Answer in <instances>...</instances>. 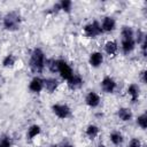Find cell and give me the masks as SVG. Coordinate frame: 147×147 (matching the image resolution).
I'll return each instance as SVG.
<instances>
[{"mask_svg":"<svg viewBox=\"0 0 147 147\" xmlns=\"http://www.w3.org/2000/svg\"><path fill=\"white\" fill-rule=\"evenodd\" d=\"M45 60H46V56L44 51L40 47H34L30 55V61H29L30 70L36 75L41 74L45 69Z\"/></svg>","mask_w":147,"mask_h":147,"instance_id":"obj_1","label":"cell"},{"mask_svg":"<svg viewBox=\"0 0 147 147\" xmlns=\"http://www.w3.org/2000/svg\"><path fill=\"white\" fill-rule=\"evenodd\" d=\"M21 22H22L21 14L17 10H11V11L7 13L2 20V24H3L5 30L10 31V32L17 31L21 26Z\"/></svg>","mask_w":147,"mask_h":147,"instance_id":"obj_2","label":"cell"},{"mask_svg":"<svg viewBox=\"0 0 147 147\" xmlns=\"http://www.w3.org/2000/svg\"><path fill=\"white\" fill-rule=\"evenodd\" d=\"M83 32H84V36L87 38H96L98 36L103 33L101 25L98 21H92V22L85 24L83 28Z\"/></svg>","mask_w":147,"mask_h":147,"instance_id":"obj_3","label":"cell"},{"mask_svg":"<svg viewBox=\"0 0 147 147\" xmlns=\"http://www.w3.org/2000/svg\"><path fill=\"white\" fill-rule=\"evenodd\" d=\"M52 111L60 119H67L71 116V108L65 103H54L52 106Z\"/></svg>","mask_w":147,"mask_h":147,"instance_id":"obj_4","label":"cell"},{"mask_svg":"<svg viewBox=\"0 0 147 147\" xmlns=\"http://www.w3.org/2000/svg\"><path fill=\"white\" fill-rule=\"evenodd\" d=\"M57 74L61 76L62 79H64L65 82L74 75V71L70 67V64L65 61V60H57Z\"/></svg>","mask_w":147,"mask_h":147,"instance_id":"obj_5","label":"cell"},{"mask_svg":"<svg viewBox=\"0 0 147 147\" xmlns=\"http://www.w3.org/2000/svg\"><path fill=\"white\" fill-rule=\"evenodd\" d=\"M100 86H101V90H102L105 93L110 94V93H114V92L116 91V88H117V83H116V80H115L113 77H110V76H105V77L101 79V82H100Z\"/></svg>","mask_w":147,"mask_h":147,"instance_id":"obj_6","label":"cell"},{"mask_svg":"<svg viewBox=\"0 0 147 147\" xmlns=\"http://www.w3.org/2000/svg\"><path fill=\"white\" fill-rule=\"evenodd\" d=\"M136 48L134 38H121V49L124 55L131 54Z\"/></svg>","mask_w":147,"mask_h":147,"instance_id":"obj_7","label":"cell"},{"mask_svg":"<svg viewBox=\"0 0 147 147\" xmlns=\"http://www.w3.org/2000/svg\"><path fill=\"white\" fill-rule=\"evenodd\" d=\"M67 85L68 87L71 90V91H76V90H79L83 87L84 85V79L80 75H77V74H74L68 80H67Z\"/></svg>","mask_w":147,"mask_h":147,"instance_id":"obj_8","label":"cell"},{"mask_svg":"<svg viewBox=\"0 0 147 147\" xmlns=\"http://www.w3.org/2000/svg\"><path fill=\"white\" fill-rule=\"evenodd\" d=\"M100 102H101V96L94 91H90L85 95V103L90 108H96L100 105Z\"/></svg>","mask_w":147,"mask_h":147,"instance_id":"obj_9","label":"cell"},{"mask_svg":"<svg viewBox=\"0 0 147 147\" xmlns=\"http://www.w3.org/2000/svg\"><path fill=\"white\" fill-rule=\"evenodd\" d=\"M103 63V54L99 51H94L88 56V64L92 68H99Z\"/></svg>","mask_w":147,"mask_h":147,"instance_id":"obj_10","label":"cell"},{"mask_svg":"<svg viewBox=\"0 0 147 147\" xmlns=\"http://www.w3.org/2000/svg\"><path fill=\"white\" fill-rule=\"evenodd\" d=\"M29 90L32 93H40L44 90V79L39 76H34L29 83Z\"/></svg>","mask_w":147,"mask_h":147,"instance_id":"obj_11","label":"cell"},{"mask_svg":"<svg viewBox=\"0 0 147 147\" xmlns=\"http://www.w3.org/2000/svg\"><path fill=\"white\" fill-rule=\"evenodd\" d=\"M102 32H113L116 28V21L113 16H106L102 18V22L100 23Z\"/></svg>","mask_w":147,"mask_h":147,"instance_id":"obj_12","label":"cell"},{"mask_svg":"<svg viewBox=\"0 0 147 147\" xmlns=\"http://www.w3.org/2000/svg\"><path fill=\"white\" fill-rule=\"evenodd\" d=\"M59 85H60L59 80L56 78H54V77H48V78L44 79V88L48 93H54L57 90Z\"/></svg>","mask_w":147,"mask_h":147,"instance_id":"obj_13","label":"cell"},{"mask_svg":"<svg viewBox=\"0 0 147 147\" xmlns=\"http://www.w3.org/2000/svg\"><path fill=\"white\" fill-rule=\"evenodd\" d=\"M127 94L130 96L131 102H137L138 99H139V95H140V87H139V85L136 84V83L130 84L129 87H127Z\"/></svg>","mask_w":147,"mask_h":147,"instance_id":"obj_14","label":"cell"},{"mask_svg":"<svg viewBox=\"0 0 147 147\" xmlns=\"http://www.w3.org/2000/svg\"><path fill=\"white\" fill-rule=\"evenodd\" d=\"M117 116L122 122H130L132 119V117H133V114H132V110L130 108L121 107L117 110Z\"/></svg>","mask_w":147,"mask_h":147,"instance_id":"obj_15","label":"cell"},{"mask_svg":"<svg viewBox=\"0 0 147 147\" xmlns=\"http://www.w3.org/2000/svg\"><path fill=\"white\" fill-rule=\"evenodd\" d=\"M103 48H105L106 54L113 56L118 52V44H117L116 40H108V41H106Z\"/></svg>","mask_w":147,"mask_h":147,"instance_id":"obj_16","label":"cell"},{"mask_svg":"<svg viewBox=\"0 0 147 147\" xmlns=\"http://www.w3.org/2000/svg\"><path fill=\"white\" fill-rule=\"evenodd\" d=\"M99 133H100V129H99V126L95 125V124H90V125H87V127H86V130H85V134H86V137H87L90 140H94V139L99 136Z\"/></svg>","mask_w":147,"mask_h":147,"instance_id":"obj_17","label":"cell"},{"mask_svg":"<svg viewBox=\"0 0 147 147\" xmlns=\"http://www.w3.org/2000/svg\"><path fill=\"white\" fill-rule=\"evenodd\" d=\"M41 133V127L38 124H32L29 126L28 131H26V138L29 140H33L34 138H37L39 134Z\"/></svg>","mask_w":147,"mask_h":147,"instance_id":"obj_18","label":"cell"},{"mask_svg":"<svg viewBox=\"0 0 147 147\" xmlns=\"http://www.w3.org/2000/svg\"><path fill=\"white\" fill-rule=\"evenodd\" d=\"M109 140L113 145L115 146H121L124 141V137L123 134L119 132V131H113L110 134H109Z\"/></svg>","mask_w":147,"mask_h":147,"instance_id":"obj_19","label":"cell"},{"mask_svg":"<svg viewBox=\"0 0 147 147\" xmlns=\"http://www.w3.org/2000/svg\"><path fill=\"white\" fill-rule=\"evenodd\" d=\"M45 68H47L52 74L57 72V59L48 57L45 60Z\"/></svg>","mask_w":147,"mask_h":147,"instance_id":"obj_20","label":"cell"},{"mask_svg":"<svg viewBox=\"0 0 147 147\" xmlns=\"http://www.w3.org/2000/svg\"><path fill=\"white\" fill-rule=\"evenodd\" d=\"M1 63H2L3 68H13L15 65V63H16V57L13 54H7V55L3 56Z\"/></svg>","mask_w":147,"mask_h":147,"instance_id":"obj_21","label":"cell"},{"mask_svg":"<svg viewBox=\"0 0 147 147\" xmlns=\"http://www.w3.org/2000/svg\"><path fill=\"white\" fill-rule=\"evenodd\" d=\"M121 38H134V31L131 26L124 25L121 29Z\"/></svg>","mask_w":147,"mask_h":147,"instance_id":"obj_22","label":"cell"},{"mask_svg":"<svg viewBox=\"0 0 147 147\" xmlns=\"http://www.w3.org/2000/svg\"><path fill=\"white\" fill-rule=\"evenodd\" d=\"M60 8L62 11L64 13H70L71 9H72V1L70 0H61L60 2Z\"/></svg>","mask_w":147,"mask_h":147,"instance_id":"obj_23","label":"cell"},{"mask_svg":"<svg viewBox=\"0 0 147 147\" xmlns=\"http://www.w3.org/2000/svg\"><path fill=\"white\" fill-rule=\"evenodd\" d=\"M137 124L140 129L146 130V127H147V115H146V113H144V114H141L137 117Z\"/></svg>","mask_w":147,"mask_h":147,"instance_id":"obj_24","label":"cell"},{"mask_svg":"<svg viewBox=\"0 0 147 147\" xmlns=\"http://www.w3.org/2000/svg\"><path fill=\"white\" fill-rule=\"evenodd\" d=\"M145 39H146V33L142 30L138 29L137 32H136V34H134V41H136V44L140 45Z\"/></svg>","mask_w":147,"mask_h":147,"instance_id":"obj_25","label":"cell"},{"mask_svg":"<svg viewBox=\"0 0 147 147\" xmlns=\"http://www.w3.org/2000/svg\"><path fill=\"white\" fill-rule=\"evenodd\" d=\"M11 146H13V141L10 137L3 136L2 138H0V147H11Z\"/></svg>","mask_w":147,"mask_h":147,"instance_id":"obj_26","label":"cell"},{"mask_svg":"<svg viewBox=\"0 0 147 147\" xmlns=\"http://www.w3.org/2000/svg\"><path fill=\"white\" fill-rule=\"evenodd\" d=\"M127 147H142V144H141V141L138 138H132L130 140Z\"/></svg>","mask_w":147,"mask_h":147,"instance_id":"obj_27","label":"cell"},{"mask_svg":"<svg viewBox=\"0 0 147 147\" xmlns=\"http://www.w3.org/2000/svg\"><path fill=\"white\" fill-rule=\"evenodd\" d=\"M146 47H147V38L140 44V49H141V54H142L144 57L147 55V54H146Z\"/></svg>","mask_w":147,"mask_h":147,"instance_id":"obj_28","label":"cell"},{"mask_svg":"<svg viewBox=\"0 0 147 147\" xmlns=\"http://www.w3.org/2000/svg\"><path fill=\"white\" fill-rule=\"evenodd\" d=\"M61 10V8H60V3L57 2V3H55V5H53V7L51 8V13H53V14H56V13H59Z\"/></svg>","mask_w":147,"mask_h":147,"instance_id":"obj_29","label":"cell"},{"mask_svg":"<svg viewBox=\"0 0 147 147\" xmlns=\"http://www.w3.org/2000/svg\"><path fill=\"white\" fill-rule=\"evenodd\" d=\"M140 80H141V83L142 84H146V70H142L141 72H140Z\"/></svg>","mask_w":147,"mask_h":147,"instance_id":"obj_30","label":"cell"},{"mask_svg":"<svg viewBox=\"0 0 147 147\" xmlns=\"http://www.w3.org/2000/svg\"><path fill=\"white\" fill-rule=\"evenodd\" d=\"M61 147H75V146L72 144H70V142H64V144H62Z\"/></svg>","mask_w":147,"mask_h":147,"instance_id":"obj_31","label":"cell"},{"mask_svg":"<svg viewBox=\"0 0 147 147\" xmlns=\"http://www.w3.org/2000/svg\"><path fill=\"white\" fill-rule=\"evenodd\" d=\"M49 147H59V146H57V145H51Z\"/></svg>","mask_w":147,"mask_h":147,"instance_id":"obj_32","label":"cell"},{"mask_svg":"<svg viewBox=\"0 0 147 147\" xmlns=\"http://www.w3.org/2000/svg\"><path fill=\"white\" fill-rule=\"evenodd\" d=\"M98 147H106V146H103V145H100V146H98Z\"/></svg>","mask_w":147,"mask_h":147,"instance_id":"obj_33","label":"cell"},{"mask_svg":"<svg viewBox=\"0 0 147 147\" xmlns=\"http://www.w3.org/2000/svg\"><path fill=\"white\" fill-rule=\"evenodd\" d=\"M0 23H1V15H0Z\"/></svg>","mask_w":147,"mask_h":147,"instance_id":"obj_34","label":"cell"}]
</instances>
